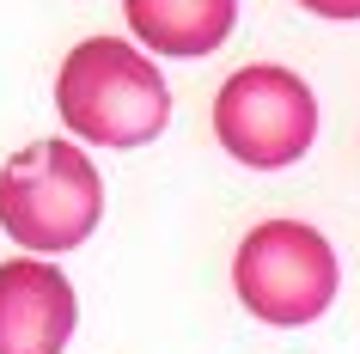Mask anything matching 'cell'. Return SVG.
<instances>
[{
	"instance_id": "277c9868",
	"label": "cell",
	"mask_w": 360,
	"mask_h": 354,
	"mask_svg": "<svg viewBox=\"0 0 360 354\" xmlns=\"http://www.w3.org/2000/svg\"><path fill=\"white\" fill-rule=\"evenodd\" d=\"M214 141L250 171H287L318 141V98L293 68L250 61L214 92Z\"/></svg>"
},
{
	"instance_id": "5b68a950",
	"label": "cell",
	"mask_w": 360,
	"mask_h": 354,
	"mask_svg": "<svg viewBox=\"0 0 360 354\" xmlns=\"http://www.w3.org/2000/svg\"><path fill=\"white\" fill-rule=\"evenodd\" d=\"M74 324L79 299L49 257L0 263V354H61Z\"/></svg>"
},
{
	"instance_id": "7a4b0ae2",
	"label": "cell",
	"mask_w": 360,
	"mask_h": 354,
	"mask_svg": "<svg viewBox=\"0 0 360 354\" xmlns=\"http://www.w3.org/2000/svg\"><path fill=\"white\" fill-rule=\"evenodd\" d=\"M104 184L86 147L74 141H31L0 165V226L31 257H61L98 232Z\"/></svg>"
},
{
	"instance_id": "3957f363",
	"label": "cell",
	"mask_w": 360,
	"mask_h": 354,
	"mask_svg": "<svg viewBox=\"0 0 360 354\" xmlns=\"http://www.w3.org/2000/svg\"><path fill=\"white\" fill-rule=\"evenodd\" d=\"M336 251L305 220H263L250 226L232 257V293L269 330H305L336 305Z\"/></svg>"
},
{
	"instance_id": "6da1fadb",
	"label": "cell",
	"mask_w": 360,
	"mask_h": 354,
	"mask_svg": "<svg viewBox=\"0 0 360 354\" xmlns=\"http://www.w3.org/2000/svg\"><path fill=\"white\" fill-rule=\"evenodd\" d=\"M56 110L68 134L92 147H147L171 122V86L147 49L122 37H86L56 74Z\"/></svg>"
},
{
	"instance_id": "8992f818",
	"label": "cell",
	"mask_w": 360,
	"mask_h": 354,
	"mask_svg": "<svg viewBox=\"0 0 360 354\" xmlns=\"http://www.w3.org/2000/svg\"><path fill=\"white\" fill-rule=\"evenodd\" d=\"M122 19L153 56H214L238 25V0H122Z\"/></svg>"
},
{
	"instance_id": "52a82bcc",
	"label": "cell",
	"mask_w": 360,
	"mask_h": 354,
	"mask_svg": "<svg viewBox=\"0 0 360 354\" xmlns=\"http://www.w3.org/2000/svg\"><path fill=\"white\" fill-rule=\"evenodd\" d=\"M300 6L318 19H360V0H300Z\"/></svg>"
}]
</instances>
